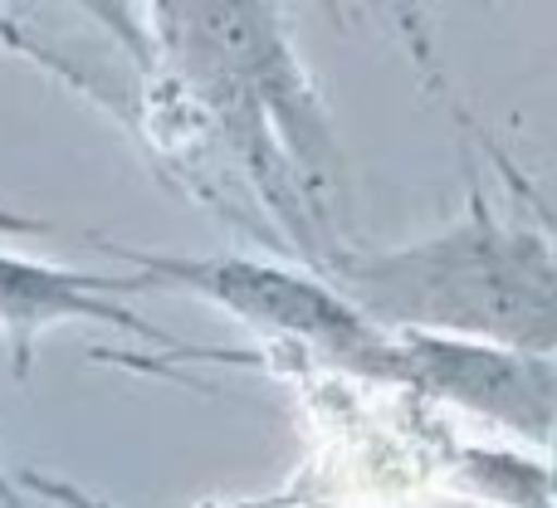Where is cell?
Masks as SVG:
<instances>
[{"mask_svg":"<svg viewBox=\"0 0 557 508\" xmlns=\"http://www.w3.org/2000/svg\"><path fill=\"white\" fill-rule=\"evenodd\" d=\"M548 450H553V460H548V490H553V499H557V431H553Z\"/></svg>","mask_w":557,"mask_h":508,"instance_id":"obj_9","label":"cell"},{"mask_svg":"<svg viewBox=\"0 0 557 508\" xmlns=\"http://www.w3.org/2000/svg\"><path fill=\"white\" fill-rule=\"evenodd\" d=\"M0 508H29L25 494H20V484L5 474V464H0Z\"/></svg>","mask_w":557,"mask_h":508,"instance_id":"obj_8","label":"cell"},{"mask_svg":"<svg viewBox=\"0 0 557 508\" xmlns=\"http://www.w3.org/2000/svg\"><path fill=\"white\" fill-rule=\"evenodd\" d=\"M147 288L152 284L137 269L133 274H94V269L39 264V259L0 250V333L10 343L15 382H29L35 343L54 323H103V327H117V333L147 337L157 347H172V337L162 327L147 323L137 308L123 303V298H137Z\"/></svg>","mask_w":557,"mask_h":508,"instance_id":"obj_5","label":"cell"},{"mask_svg":"<svg viewBox=\"0 0 557 508\" xmlns=\"http://www.w3.org/2000/svg\"><path fill=\"white\" fill-rule=\"evenodd\" d=\"M396 386L484 416L533 445H548L557 431V357L460 343V337L396 333Z\"/></svg>","mask_w":557,"mask_h":508,"instance_id":"obj_4","label":"cell"},{"mask_svg":"<svg viewBox=\"0 0 557 508\" xmlns=\"http://www.w3.org/2000/svg\"><path fill=\"white\" fill-rule=\"evenodd\" d=\"M455 480L494 508H557L548 490V464L523 460L513 450H480V445H470V450H460Z\"/></svg>","mask_w":557,"mask_h":508,"instance_id":"obj_6","label":"cell"},{"mask_svg":"<svg viewBox=\"0 0 557 508\" xmlns=\"http://www.w3.org/2000/svg\"><path fill=\"white\" fill-rule=\"evenodd\" d=\"M318 269L386 333H431L460 343L557 357V245L509 225L470 196V215L445 235L401 250L327 245Z\"/></svg>","mask_w":557,"mask_h":508,"instance_id":"obj_1","label":"cell"},{"mask_svg":"<svg viewBox=\"0 0 557 508\" xmlns=\"http://www.w3.org/2000/svg\"><path fill=\"white\" fill-rule=\"evenodd\" d=\"M157 20L176 74L225 127V143L245 157L264 201L288 225L298 255L318 264L323 245H318V221L304 206V186H323V166L333 162V133L304 84L278 10L215 0V5H162Z\"/></svg>","mask_w":557,"mask_h":508,"instance_id":"obj_2","label":"cell"},{"mask_svg":"<svg viewBox=\"0 0 557 508\" xmlns=\"http://www.w3.org/2000/svg\"><path fill=\"white\" fill-rule=\"evenodd\" d=\"M103 250L133 259V269L152 288H186V294L240 318L255 333H270L278 343H294L304 352L323 357L337 372L396 386V333L362 318L333 284H318V278L294 274L284 264H264V259H240V255L182 259V255L123 250V245L108 240Z\"/></svg>","mask_w":557,"mask_h":508,"instance_id":"obj_3","label":"cell"},{"mask_svg":"<svg viewBox=\"0 0 557 508\" xmlns=\"http://www.w3.org/2000/svg\"><path fill=\"white\" fill-rule=\"evenodd\" d=\"M20 490L45 499V504H54V508H113L108 499H98V494L78 490V484H69V480H54V474H45V470H20ZM235 508H323V504H298L294 494H274V499L235 504Z\"/></svg>","mask_w":557,"mask_h":508,"instance_id":"obj_7","label":"cell"}]
</instances>
